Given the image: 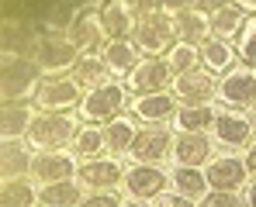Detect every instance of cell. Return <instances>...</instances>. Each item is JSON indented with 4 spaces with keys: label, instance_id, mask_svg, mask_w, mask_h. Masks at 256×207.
Here are the masks:
<instances>
[{
    "label": "cell",
    "instance_id": "12",
    "mask_svg": "<svg viewBox=\"0 0 256 207\" xmlns=\"http://www.w3.org/2000/svg\"><path fill=\"white\" fill-rule=\"evenodd\" d=\"M173 152V135L166 128H160V124H146V128H138V135H135V145H132V159L135 163H163L166 156Z\"/></svg>",
    "mask_w": 256,
    "mask_h": 207
},
{
    "label": "cell",
    "instance_id": "26",
    "mask_svg": "<svg viewBox=\"0 0 256 207\" xmlns=\"http://www.w3.org/2000/svg\"><path fill=\"white\" fill-rule=\"evenodd\" d=\"M208 24H212V35H218V38H236L246 24V10L232 0H225L214 10H208Z\"/></svg>",
    "mask_w": 256,
    "mask_h": 207
},
{
    "label": "cell",
    "instance_id": "1",
    "mask_svg": "<svg viewBox=\"0 0 256 207\" xmlns=\"http://www.w3.org/2000/svg\"><path fill=\"white\" fill-rule=\"evenodd\" d=\"M42 69L32 55H18V52H0V97L4 100H28L35 97Z\"/></svg>",
    "mask_w": 256,
    "mask_h": 207
},
{
    "label": "cell",
    "instance_id": "20",
    "mask_svg": "<svg viewBox=\"0 0 256 207\" xmlns=\"http://www.w3.org/2000/svg\"><path fill=\"white\" fill-rule=\"evenodd\" d=\"M100 59L108 66L111 76H128L142 59H138V45L132 38H108L104 48H100Z\"/></svg>",
    "mask_w": 256,
    "mask_h": 207
},
{
    "label": "cell",
    "instance_id": "29",
    "mask_svg": "<svg viewBox=\"0 0 256 207\" xmlns=\"http://www.w3.org/2000/svg\"><path fill=\"white\" fill-rule=\"evenodd\" d=\"M170 183H173L176 194H184L190 201H201L208 194V173L198 169V166H176L170 173Z\"/></svg>",
    "mask_w": 256,
    "mask_h": 207
},
{
    "label": "cell",
    "instance_id": "16",
    "mask_svg": "<svg viewBox=\"0 0 256 207\" xmlns=\"http://www.w3.org/2000/svg\"><path fill=\"white\" fill-rule=\"evenodd\" d=\"M128 114H135L138 121H146V124L173 121V114H176V93L160 90V93H142V97H132Z\"/></svg>",
    "mask_w": 256,
    "mask_h": 207
},
{
    "label": "cell",
    "instance_id": "43",
    "mask_svg": "<svg viewBox=\"0 0 256 207\" xmlns=\"http://www.w3.org/2000/svg\"><path fill=\"white\" fill-rule=\"evenodd\" d=\"M122 207H149V204H146V201H138V197H132V201H125Z\"/></svg>",
    "mask_w": 256,
    "mask_h": 207
},
{
    "label": "cell",
    "instance_id": "18",
    "mask_svg": "<svg viewBox=\"0 0 256 207\" xmlns=\"http://www.w3.org/2000/svg\"><path fill=\"white\" fill-rule=\"evenodd\" d=\"M208 187L212 190H242L246 187V176H250V169L246 163L239 159V156H218L208 163Z\"/></svg>",
    "mask_w": 256,
    "mask_h": 207
},
{
    "label": "cell",
    "instance_id": "19",
    "mask_svg": "<svg viewBox=\"0 0 256 207\" xmlns=\"http://www.w3.org/2000/svg\"><path fill=\"white\" fill-rule=\"evenodd\" d=\"M32 166H35L32 142H24V138H4V142H0V176H4V180L28 176Z\"/></svg>",
    "mask_w": 256,
    "mask_h": 207
},
{
    "label": "cell",
    "instance_id": "42",
    "mask_svg": "<svg viewBox=\"0 0 256 207\" xmlns=\"http://www.w3.org/2000/svg\"><path fill=\"white\" fill-rule=\"evenodd\" d=\"M232 3H239L246 14H256V0H232Z\"/></svg>",
    "mask_w": 256,
    "mask_h": 207
},
{
    "label": "cell",
    "instance_id": "2",
    "mask_svg": "<svg viewBox=\"0 0 256 207\" xmlns=\"http://www.w3.org/2000/svg\"><path fill=\"white\" fill-rule=\"evenodd\" d=\"M80 118L86 124H108L114 121L118 114H125L128 111V86L125 83H97V86H90L84 93V100H80Z\"/></svg>",
    "mask_w": 256,
    "mask_h": 207
},
{
    "label": "cell",
    "instance_id": "10",
    "mask_svg": "<svg viewBox=\"0 0 256 207\" xmlns=\"http://www.w3.org/2000/svg\"><path fill=\"white\" fill-rule=\"evenodd\" d=\"M166 83H173V69L166 66V59H160V55L142 59V62L125 76V86L135 97H142V93H160V90H166Z\"/></svg>",
    "mask_w": 256,
    "mask_h": 207
},
{
    "label": "cell",
    "instance_id": "28",
    "mask_svg": "<svg viewBox=\"0 0 256 207\" xmlns=\"http://www.w3.org/2000/svg\"><path fill=\"white\" fill-rule=\"evenodd\" d=\"M80 187H84V183H76V180L42 183V190H38V207H80V201H84Z\"/></svg>",
    "mask_w": 256,
    "mask_h": 207
},
{
    "label": "cell",
    "instance_id": "38",
    "mask_svg": "<svg viewBox=\"0 0 256 207\" xmlns=\"http://www.w3.org/2000/svg\"><path fill=\"white\" fill-rule=\"evenodd\" d=\"M156 207H194V201L184 197V194H160L156 197Z\"/></svg>",
    "mask_w": 256,
    "mask_h": 207
},
{
    "label": "cell",
    "instance_id": "24",
    "mask_svg": "<svg viewBox=\"0 0 256 207\" xmlns=\"http://www.w3.org/2000/svg\"><path fill=\"white\" fill-rule=\"evenodd\" d=\"M35 121L28 100H4L0 107V138H28V128Z\"/></svg>",
    "mask_w": 256,
    "mask_h": 207
},
{
    "label": "cell",
    "instance_id": "40",
    "mask_svg": "<svg viewBox=\"0 0 256 207\" xmlns=\"http://www.w3.org/2000/svg\"><path fill=\"white\" fill-rule=\"evenodd\" d=\"M218 3H225V0H190V7H194V10H214Z\"/></svg>",
    "mask_w": 256,
    "mask_h": 207
},
{
    "label": "cell",
    "instance_id": "8",
    "mask_svg": "<svg viewBox=\"0 0 256 207\" xmlns=\"http://www.w3.org/2000/svg\"><path fill=\"white\" fill-rule=\"evenodd\" d=\"M218 100L225 107H236V111L256 107V69H250V66L228 69L218 83Z\"/></svg>",
    "mask_w": 256,
    "mask_h": 207
},
{
    "label": "cell",
    "instance_id": "27",
    "mask_svg": "<svg viewBox=\"0 0 256 207\" xmlns=\"http://www.w3.org/2000/svg\"><path fill=\"white\" fill-rule=\"evenodd\" d=\"M173 31H176V41H190V45H201V41L212 35V24H208V14L204 10H180L173 14Z\"/></svg>",
    "mask_w": 256,
    "mask_h": 207
},
{
    "label": "cell",
    "instance_id": "11",
    "mask_svg": "<svg viewBox=\"0 0 256 207\" xmlns=\"http://www.w3.org/2000/svg\"><path fill=\"white\" fill-rule=\"evenodd\" d=\"M212 131L225 149H246V145L253 142V135H256V121L232 107V111H218Z\"/></svg>",
    "mask_w": 256,
    "mask_h": 207
},
{
    "label": "cell",
    "instance_id": "23",
    "mask_svg": "<svg viewBox=\"0 0 256 207\" xmlns=\"http://www.w3.org/2000/svg\"><path fill=\"white\" fill-rule=\"evenodd\" d=\"M214 118H218V111L208 104H184V107H176L170 124L176 135H201L214 124Z\"/></svg>",
    "mask_w": 256,
    "mask_h": 207
},
{
    "label": "cell",
    "instance_id": "44",
    "mask_svg": "<svg viewBox=\"0 0 256 207\" xmlns=\"http://www.w3.org/2000/svg\"><path fill=\"white\" fill-rule=\"evenodd\" d=\"M253 121H256V114H253Z\"/></svg>",
    "mask_w": 256,
    "mask_h": 207
},
{
    "label": "cell",
    "instance_id": "7",
    "mask_svg": "<svg viewBox=\"0 0 256 207\" xmlns=\"http://www.w3.org/2000/svg\"><path fill=\"white\" fill-rule=\"evenodd\" d=\"M80 100H84V86L73 76H45L32 97L38 111H70V107H80Z\"/></svg>",
    "mask_w": 256,
    "mask_h": 207
},
{
    "label": "cell",
    "instance_id": "34",
    "mask_svg": "<svg viewBox=\"0 0 256 207\" xmlns=\"http://www.w3.org/2000/svg\"><path fill=\"white\" fill-rule=\"evenodd\" d=\"M236 52H239V62H242V66L256 69V14L246 17L242 31L236 35Z\"/></svg>",
    "mask_w": 256,
    "mask_h": 207
},
{
    "label": "cell",
    "instance_id": "25",
    "mask_svg": "<svg viewBox=\"0 0 256 207\" xmlns=\"http://www.w3.org/2000/svg\"><path fill=\"white\" fill-rule=\"evenodd\" d=\"M135 135H138L135 114H118L114 121L104 124V142H108V152L111 156H128L132 145H135Z\"/></svg>",
    "mask_w": 256,
    "mask_h": 207
},
{
    "label": "cell",
    "instance_id": "39",
    "mask_svg": "<svg viewBox=\"0 0 256 207\" xmlns=\"http://www.w3.org/2000/svg\"><path fill=\"white\" fill-rule=\"evenodd\" d=\"M242 163H246V169L250 173H256V138L246 145V156H242Z\"/></svg>",
    "mask_w": 256,
    "mask_h": 207
},
{
    "label": "cell",
    "instance_id": "22",
    "mask_svg": "<svg viewBox=\"0 0 256 207\" xmlns=\"http://www.w3.org/2000/svg\"><path fill=\"white\" fill-rule=\"evenodd\" d=\"M198 52H201V66L208 73H218V76H225L239 62V52L228 45V38H218V35H208V38L198 45Z\"/></svg>",
    "mask_w": 256,
    "mask_h": 207
},
{
    "label": "cell",
    "instance_id": "5",
    "mask_svg": "<svg viewBox=\"0 0 256 207\" xmlns=\"http://www.w3.org/2000/svg\"><path fill=\"white\" fill-rule=\"evenodd\" d=\"M97 10H100L108 38H132L138 21L146 17L149 3H142V0H100Z\"/></svg>",
    "mask_w": 256,
    "mask_h": 207
},
{
    "label": "cell",
    "instance_id": "13",
    "mask_svg": "<svg viewBox=\"0 0 256 207\" xmlns=\"http://www.w3.org/2000/svg\"><path fill=\"white\" fill-rule=\"evenodd\" d=\"M76 152H66V149H42L35 156L32 166V176L38 183H56V180H73L76 176Z\"/></svg>",
    "mask_w": 256,
    "mask_h": 207
},
{
    "label": "cell",
    "instance_id": "14",
    "mask_svg": "<svg viewBox=\"0 0 256 207\" xmlns=\"http://www.w3.org/2000/svg\"><path fill=\"white\" fill-rule=\"evenodd\" d=\"M173 93L176 100L184 104H208L212 97H218V83H214V73H208L204 66L190 69V73H180L173 80Z\"/></svg>",
    "mask_w": 256,
    "mask_h": 207
},
{
    "label": "cell",
    "instance_id": "30",
    "mask_svg": "<svg viewBox=\"0 0 256 207\" xmlns=\"http://www.w3.org/2000/svg\"><path fill=\"white\" fill-rule=\"evenodd\" d=\"M35 204H38V190L32 187L28 176L4 180V187H0V207H35Z\"/></svg>",
    "mask_w": 256,
    "mask_h": 207
},
{
    "label": "cell",
    "instance_id": "9",
    "mask_svg": "<svg viewBox=\"0 0 256 207\" xmlns=\"http://www.w3.org/2000/svg\"><path fill=\"white\" fill-rule=\"evenodd\" d=\"M166 183H170V176L156 163H135L132 169H125V180H122L125 194L138 197V201H152V197L166 194Z\"/></svg>",
    "mask_w": 256,
    "mask_h": 207
},
{
    "label": "cell",
    "instance_id": "17",
    "mask_svg": "<svg viewBox=\"0 0 256 207\" xmlns=\"http://www.w3.org/2000/svg\"><path fill=\"white\" fill-rule=\"evenodd\" d=\"M66 38L76 45V52H100L108 31H104V21H100V10H80V17L73 21V28L66 31Z\"/></svg>",
    "mask_w": 256,
    "mask_h": 207
},
{
    "label": "cell",
    "instance_id": "31",
    "mask_svg": "<svg viewBox=\"0 0 256 207\" xmlns=\"http://www.w3.org/2000/svg\"><path fill=\"white\" fill-rule=\"evenodd\" d=\"M70 76L80 83L84 90L97 86V83H104V76H108V66H104L100 52H80V59H76V62H73V69H70Z\"/></svg>",
    "mask_w": 256,
    "mask_h": 207
},
{
    "label": "cell",
    "instance_id": "3",
    "mask_svg": "<svg viewBox=\"0 0 256 207\" xmlns=\"http://www.w3.org/2000/svg\"><path fill=\"white\" fill-rule=\"evenodd\" d=\"M76 131H80V124L70 111H38L28 128V142L35 149H66V145H73Z\"/></svg>",
    "mask_w": 256,
    "mask_h": 207
},
{
    "label": "cell",
    "instance_id": "36",
    "mask_svg": "<svg viewBox=\"0 0 256 207\" xmlns=\"http://www.w3.org/2000/svg\"><path fill=\"white\" fill-rule=\"evenodd\" d=\"M122 194H114V190H97V194H86L80 207H122Z\"/></svg>",
    "mask_w": 256,
    "mask_h": 207
},
{
    "label": "cell",
    "instance_id": "6",
    "mask_svg": "<svg viewBox=\"0 0 256 207\" xmlns=\"http://www.w3.org/2000/svg\"><path fill=\"white\" fill-rule=\"evenodd\" d=\"M32 59L38 62L42 76H62V73L73 69V62L80 59V52H76L73 41L62 38V35H42L38 45H35V52H32Z\"/></svg>",
    "mask_w": 256,
    "mask_h": 207
},
{
    "label": "cell",
    "instance_id": "4",
    "mask_svg": "<svg viewBox=\"0 0 256 207\" xmlns=\"http://www.w3.org/2000/svg\"><path fill=\"white\" fill-rule=\"evenodd\" d=\"M132 41L138 45V52L146 55H166L176 41V31H173V17L163 14V10H146V17L138 21Z\"/></svg>",
    "mask_w": 256,
    "mask_h": 207
},
{
    "label": "cell",
    "instance_id": "35",
    "mask_svg": "<svg viewBox=\"0 0 256 207\" xmlns=\"http://www.w3.org/2000/svg\"><path fill=\"white\" fill-rule=\"evenodd\" d=\"M198 207H246V201H242L236 190H212V194L201 197Z\"/></svg>",
    "mask_w": 256,
    "mask_h": 207
},
{
    "label": "cell",
    "instance_id": "32",
    "mask_svg": "<svg viewBox=\"0 0 256 207\" xmlns=\"http://www.w3.org/2000/svg\"><path fill=\"white\" fill-rule=\"evenodd\" d=\"M73 152L76 159H97L100 152H108V142H104V128L97 124H84L73 138Z\"/></svg>",
    "mask_w": 256,
    "mask_h": 207
},
{
    "label": "cell",
    "instance_id": "33",
    "mask_svg": "<svg viewBox=\"0 0 256 207\" xmlns=\"http://www.w3.org/2000/svg\"><path fill=\"white\" fill-rule=\"evenodd\" d=\"M166 66L173 69V76L198 69V66H201V52H198V45H190V41H173V48L166 52Z\"/></svg>",
    "mask_w": 256,
    "mask_h": 207
},
{
    "label": "cell",
    "instance_id": "15",
    "mask_svg": "<svg viewBox=\"0 0 256 207\" xmlns=\"http://www.w3.org/2000/svg\"><path fill=\"white\" fill-rule=\"evenodd\" d=\"M76 180L84 187H90V190H114L125 180V169H122V163L114 156L111 159L97 156V159H84V166L76 169Z\"/></svg>",
    "mask_w": 256,
    "mask_h": 207
},
{
    "label": "cell",
    "instance_id": "21",
    "mask_svg": "<svg viewBox=\"0 0 256 207\" xmlns=\"http://www.w3.org/2000/svg\"><path fill=\"white\" fill-rule=\"evenodd\" d=\"M212 152H214V145H212V138L201 131V135H176L173 138V159H176V166H208L212 163Z\"/></svg>",
    "mask_w": 256,
    "mask_h": 207
},
{
    "label": "cell",
    "instance_id": "37",
    "mask_svg": "<svg viewBox=\"0 0 256 207\" xmlns=\"http://www.w3.org/2000/svg\"><path fill=\"white\" fill-rule=\"evenodd\" d=\"M146 3H149V10H163V14H170V17L190 7V0H146Z\"/></svg>",
    "mask_w": 256,
    "mask_h": 207
},
{
    "label": "cell",
    "instance_id": "41",
    "mask_svg": "<svg viewBox=\"0 0 256 207\" xmlns=\"http://www.w3.org/2000/svg\"><path fill=\"white\" fill-rule=\"evenodd\" d=\"M242 201H246V207H256V180H250V187L242 190Z\"/></svg>",
    "mask_w": 256,
    "mask_h": 207
}]
</instances>
